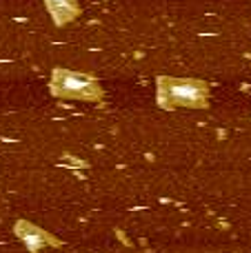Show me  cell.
<instances>
[{
	"mask_svg": "<svg viewBox=\"0 0 251 253\" xmlns=\"http://www.w3.org/2000/svg\"><path fill=\"white\" fill-rule=\"evenodd\" d=\"M169 96L173 98L176 102H187V105H194V102L200 100L203 96V89L198 84H191V83H176L169 87Z\"/></svg>",
	"mask_w": 251,
	"mask_h": 253,
	"instance_id": "obj_1",
	"label": "cell"
},
{
	"mask_svg": "<svg viewBox=\"0 0 251 253\" xmlns=\"http://www.w3.org/2000/svg\"><path fill=\"white\" fill-rule=\"evenodd\" d=\"M60 89L67 93H89L91 91V80L76 74H60Z\"/></svg>",
	"mask_w": 251,
	"mask_h": 253,
	"instance_id": "obj_2",
	"label": "cell"
},
{
	"mask_svg": "<svg viewBox=\"0 0 251 253\" xmlns=\"http://www.w3.org/2000/svg\"><path fill=\"white\" fill-rule=\"evenodd\" d=\"M47 7H49V11L56 16L58 22H65L67 18H71L76 11L74 0H47Z\"/></svg>",
	"mask_w": 251,
	"mask_h": 253,
	"instance_id": "obj_3",
	"label": "cell"
}]
</instances>
